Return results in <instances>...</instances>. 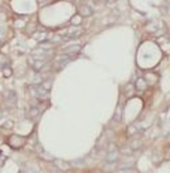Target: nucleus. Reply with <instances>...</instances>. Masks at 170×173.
Wrapping results in <instances>:
<instances>
[{"label":"nucleus","instance_id":"7ed1b4c3","mask_svg":"<svg viewBox=\"0 0 170 173\" xmlns=\"http://www.w3.org/2000/svg\"><path fill=\"white\" fill-rule=\"evenodd\" d=\"M57 166H58V167H64V169H66V170H67V169H69V166H67V164H66V163H60V161H57Z\"/></svg>","mask_w":170,"mask_h":173},{"label":"nucleus","instance_id":"20e7f679","mask_svg":"<svg viewBox=\"0 0 170 173\" xmlns=\"http://www.w3.org/2000/svg\"><path fill=\"white\" fill-rule=\"evenodd\" d=\"M3 76H5V78H9V76H11V70H9V69H5V72H3Z\"/></svg>","mask_w":170,"mask_h":173},{"label":"nucleus","instance_id":"423d86ee","mask_svg":"<svg viewBox=\"0 0 170 173\" xmlns=\"http://www.w3.org/2000/svg\"><path fill=\"white\" fill-rule=\"evenodd\" d=\"M11 127H12V123H11V121H8V124L3 125V128H11Z\"/></svg>","mask_w":170,"mask_h":173},{"label":"nucleus","instance_id":"f257e3e1","mask_svg":"<svg viewBox=\"0 0 170 173\" xmlns=\"http://www.w3.org/2000/svg\"><path fill=\"white\" fill-rule=\"evenodd\" d=\"M25 143V139L23 136H18V134H11L8 137V145L11 146L12 149H20L23 148Z\"/></svg>","mask_w":170,"mask_h":173},{"label":"nucleus","instance_id":"f03ea898","mask_svg":"<svg viewBox=\"0 0 170 173\" xmlns=\"http://www.w3.org/2000/svg\"><path fill=\"white\" fill-rule=\"evenodd\" d=\"M79 14H81L82 17H90V15L93 14V11H91V8H88V6H81V8H79Z\"/></svg>","mask_w":170,"mask_h":173},{"label":"nucleus","instance_id":"39448f33","mask_svg":"<svg viewBox=\"0 0 170 173\" xmlns=\"http://www.w3.org/2000/svg\"><path fill=\"white\" fill-rule=\"evenodd\" d=\"M137 87H139L140 90H143V88H145V87H143V79H140V81L137 82Z\"/></svg>","mask_w":170,"mask_h":173},{"label":"nucleus","instance_id":"6e6552de","mask_svg":"<svg viewBox=\"0 0 170 173\" xmlns=\"http://www.w3.org/2000/svg\"><path fill=\"white\" fill-rule=\"evenodd\" d=\"M0 118H2V111H0Z\"/></svg>","mask_w":170,"mask_h":173},{"label":"nucleus","instance_id":"0eeeda50","mask_svg":"<svg viewBox=\"0 0 170 173\" xmlns=\"http://www.w3.org/2000/svg\"><path fill=\"white\" fill-rule=\"evenodd\" d=\"M3 163H5V157H3L2 152H0V166H3Z\"/></svg>","mask_w":170,"mask_h":173}]
</instances>
